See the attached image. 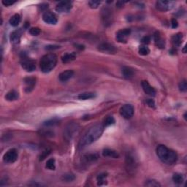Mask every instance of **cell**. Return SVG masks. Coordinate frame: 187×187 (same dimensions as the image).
I'll return each instance as SVG.
<instances>
[{
	"label": "cell",
	"instance_id": "cell-1",
	"mask_svg": "<svg viewBox=\"0 0 187 187\" xmlns=\"http://www.w3.org/2000/svg\"><path fill=\"white\" fill-rule=\"evenodd\" d=\"M104 127H105L102 124H96L89 128L79 142L78 148L83 149L86 148V146L92 144L93 142L97 140L103 133Z\"/></svg>",
	"mask_w": 187,
	"mask_h": 187
},
{
	"label": "cell",
	"instance_id": "cell-2",
	"mask_svg": "<svg viewBox=\"0 0 187 187\" xmlns=\"http://www.w3.org/2000/svg\"><path fill=\"white\" fill-rule=\"evenodd\" d=\"M156 154L159 159L166 165H173L177 162L178 156L176 153L165 145H159L156 148Z\"/></svg>",
	"mask_w": 187,
	"mask_h": 187
},
{
	"label": "cell",
	"instance_id": "cell-3",
	"mask_svg": "<svg viewBox=\"0 0 187 187\" xmlns=\"http://www.w3.org/2000/svg\"><path fill=\"white\" fill-rule=\"evenodd\" d=\"M57 64V56L54 53H48L43 56L39 63L41 71L44 73H50Z\"/></svg>",
	"mask_w": 187,
	"mask_h": 187
},
{
	"label": "cell",
	"instance_id": "cell-4",
	"mask_svg": "<svg viewBox=\"0 0 187 187\" xmlns=\"http://www.w3.org/2000/svg\"><path fill=\"white\" fill-rule=\"evenodd\" d=\"M79 130V125L76 123H69L64 129V135L66 140H71Z\"/></svg>",
	"mask_w": 187,
	"mask_h": 187
},
{
	"label": "cell",
	"instance_id": "cell-5",
	"mask_svg": "<svg viewBox=\"0 0 187 187\" xmlns=\"http://www.w3.org/2000/svg\"><path fill=\"white\" fill-rule=\"evenodd\" d=\"M175 4V2L172 1H158L156 3V8L159 11L165 12L172 10Z\"/></svg>",
	"mask_w": 187,
	"mask_h": 187
},
{
	"label": "cell",
	"instance_id": "cell-6",
	"mask_svg": "<svg viewBox=\"0 0 187 187\" xmlns=\"http://www.w3.org/2000/svg\"><path fill=\"white\" fill-rule=\"evenodd\" d=\"M18 159V152L15 148H11L8 150L3 156V161L5 163H14Z\"/></svg>",
	"mask_w": 187,
	"mask_h": 187
},
{
	"label": "cell",
	"instance_id": "cell-7",
	"mask_svg": "<svg viewBox=\"0 0 187 187\" xmlns=\"http://www.w3.org/2000/svg\"><path fill=\"white\" fill-rule=\"evenodd\" d=\"M21 66L27 72H33L36 69V63L33 59L23 57L21 60Z\"/></svg>",
	"mask_w": 187,
	"mask_h": 187
},
{
	"label": "cell",
	"instance_id": "cell-8",
	"mask_svg": "<svg viewBox=\"0 0 187 187\" xmlns=\"http://www.w3.org/2000/svg\"><path fill=\"white\" fill-rule=\"evenodd\" d=\"M134 107L131 105H124L120 108V114L126 119H129L134 115Z\"/></svg>",
	"mask_w": 187,
	"mask_h": 187
},
{
	"label": "cell",
	"instance_id": "cell-9",
	"mask_svg": "<svg viewBox=\"0 0 187 187\" xmlns=\"http://www.w3.org/2000/svg\"><path fill=\"white\" fill-rule=\"evenodd\" d=\"M73 8V2L62 1L59 2L56 7V10L59 12H67Z\"/></svg>",
	"mask_w": 187,
	"mask_h": 187
},
{
	"label": "cell",
	"instance_id": "cell-10",
	"mask_svg": "<svg viewBox=\"0 0 187 187\" xmlns=\"http://www.w3.org/2000/svg\"><path fill=\"white\" fill-rule=\"evenodd\" d=\"M131 30L129 29H124L119 30L116 34L117 41L121 43H126L127 42Z\"/></svg>",
	"mask_w": 187,
	"mask_h": 187
},
{
	"label": "cell",
	"instance_id": "cell-11",
	"mask_svg": "<svg viewBox=\"0 0 187 187\" xmlns=\"http://www.w3.org/2000/svg\"><path fill=\"white\" fill-rule=\"evenodd\" d=\"M102 12V19L104 25L106 26H108L110 24H112L113 15L110 10H109L108 8H104Z\"/></svg>",
	"mask_w": 187,
	"mask_h": 187
},
{
	"label": "cell",
	"instance_id": "cell-12",
	"mask_svg": "<svg viewBox=\"0 0 187 187\" xmlns=\"http://www.w3.org/2000/svg\"><path fill=\"white\" fill-rule=\"evenodd\" d=\"M42 20L48 24H56L58 21L55 14L50 11H47L43 14Z\"/></svg>",
	"mask_w": 187,
	"mask_h": 187
},
{
	"label": "cell",
	"instance_id": "cell-13",
	"mask_svg": "<svg viewBox=\"0 0 187 187\" xmlns=\"http://www.w3.org/2000/svg\"><path fill=\"white\" fill-rule=\"evenodd\" d=\"M99 51L103 53H114L116 52V49L113 45L109 44L107 42H103L102 44H100L98 46Z\"/></svg>",
	"mask_w": 187,
	"mask_h": 187
},
{
	"label": "cell",
	"instance_id": "cell-14",
	"mask_svg": "<svg viewBox=\"0 0 187 187\" xmlns=\"http://www.w3.org/2000/svg\"><path fill=\"white\" fill-rule=\"evenodd\" d=\"M141 85L142 87H143V91H144V92L146 93V94L151 97L155 96L156 93V90L154 87H152V86L148 83V81H146V80H143L141 83Z\"/></svg>",
	"mask_w": 187,
	"mask_h": 187
},
{
	"label": "cell",
	"instance_id": "cell-15",
	"mask_svg": "<svg viewBox=\"0 0 187 187\" xmlns=\"http://www.w3.org/2000/svg\"><path fill=\"white\" fill-rule=\"evenodd\" d=\"M74 75V72L73 70H66V71L62 72L59 76V79L61 82H66L69 80Z\"/></svg>",
	"mask_w": 187,
	"mask_h": 187
},
{
	"label": "cell",
	"instance_id": "cell-16",
	"mask_svg": "<svg viewBox=\"0 0 187 187\" xmlns=\"http://www.w3.org/2000/svg\"><path fill=\"white\" fill-rule=\"evenodd\" d=\"M24 83L26 84V91L30 92L35 87L36 84V79L35 78H26L23 80Z\"/></svg>",
	"mask_w": 187,
	"mask_h": 187
},
{
	"label": "cell",
	"instance_id": "cell-17",
	"mask_svg": "<svg viewBox=\"0 0 187 187\" xmlns=\"http://www.w3.org/2000/svg\"><path fill=\"white\" fill-rule=\"evenodd\" d=\"M102 156H105V157L114 158V159H118L120 156L119 154L116 151L110 148L104 149L103 151H102Z\"/></svg>",
	"mask_w": 187,
	"mask_h": 187
},
{
	"label": "cell",
	"instance_id": "cell-18",
	"mask_svg": "<svg viewBox=\"0 0 187 187\" xmlns=\"http://www.w3.org/2000/svg\"><path fill=\"white\" fill-rule=\"evenodd\" d=\"M154 42H155V44H156V46H157V48H161V49L165 48V41L163 40V39L162 38L159 32H156V33L154 34Z\"/></svg>",
	"mask_w": 187,
	"mask_h": 187
},
{
	"label": "cell",
	"instance_id": "cell-19",
	"mask_svg": "<svg viewBox=\"0 0 187 187\" xmlns=\"http://www.w3.org/2000/svg\"><path fill=\"white\" fill-rule=\"evenodd\" d=\"M21 35H22V32L21 29L15 30V31L12 32L10 35V40L12 43H15L17 44L20 42V39H21Z\"/></svg>",
	"mask_w": 187,
	"mask_h": 187
},
{
	"label": "cell",
	"instance_id": "cell-20",
	"mask_svg": "<svg viewBox=\"0 0 187 187\" xmlns=\"http://www.w3.org/2000/svg\"><path fill=\"white\" fill-rule=\"evenodd\" d=\"M75 59H76V53H75V52H73V53H65V54L62 57V61L63 63L66 64V63L73 62Z\"/></svg>",
	"mask_w": 187,
	"mask_h": 187
},
{
	"label": "cell",
	"instance_id": "cell-21",
	"mask_svg": "<svg viewBox=\"0 0 187 187\" xmlns=\"http://www.w3.org/2000/svg\"><path fill=\"white\" fill-rule=\"evenodd\" d=\"M183 41V35L181 33L176 34L172 37V42L174 46L179 47Z\"/></svg>",
	"mask_w": 187,
	"mask_h": 187
},
{
	"label": "cell",
	"instance_id": "cell-22",
	"mask_svg": "<svg viewBox=\"0 0 187 187\" xmlns=\"http://www.w3.org/2000/svg\"><path fill=\"white\" fill-rule=\"evenodd\" d=\"M19 93L17 91H15V90H11L5 96V99H6L8 101H15V100H17L19 99Z\"/></svg>",
	"mask_w": 187,
	"mask_h": 187
},
{
	"label": "cell",
	"instance_id": "cell-23",
	"mask_svg": "<svg viewBox=\"0 0 187 187\" xmlns=\"http://www.w3.org/2000/svg\"><path fill=\"white\" fill-rule=\"evenodd\" d=\"M122 74H123L125 78L129 79L132 78L133 75H134V70L131 69L130 67H128V66H124L122 68Z\"/></svg>",
	"mask_w": 187,
	"mask_h": 187
},
{
	"label": "cell",
	"instance_id": "cell-24",
	"mask_svg": "<svg viewBox=\"0 0 187 187\" xmlns=\"http://www.w3.org/2000/svg\"><path fill=\"white\" fill-rule=\"evenodd\" d=\"M21 15L19 14H15L14 15H12L11 19H10V24L13 27H16L19 25V23H21Z\"/></svg>",
	"mask_w": 187,
	"mask_h": 187
},
{
	"label": "cell",
	"instance_id": "cell-25",
	"mask_svg": "<svg viewBox=\"0 0 187 187\" xmlns=\"http://www.w3.org/2000/svg\"><path fill=\"white\" fill-rule=\"evenodd\" d=\"M96 94L93 92H83L78 95V99L80 100H87L94 98Z\"/></svg>",
	"mask_w": 187,
	"mask_h": 187
},
{
	"label": "cell",
	"instance_id": "cell-26",
	"mask_svg": "<svg viewBox=\"0 0 187 187\" xmlns=\"http://www.w3.org/2000/svg\"><path fill=\"white\" fill-rule=\"evenodd\" d=\"M59 122H60V119L59 118H51V119L48 120V121H45L43 125L46 126V127H52V126H56L57 124H59Z\"/></svg>",
	"mask_w": 187,
	"mask_h": 187
},
{
	"label": "cell",
	"instance_id": "cell-27",
	"mask_svg": "<svg viewBox=\"0 0 187 187\" xmlns=\"http://www.w3.org/2000/svg\"><path fill=\"white\" fill-rule=\"evenodd\" d=\"M172 181H173V182L175 183V184H178V185L181 184V183H183V175L179 173L174 174L173 176H172Z\"/></svg>",
	"mask_w": 187,
	"mask_h": 187
},
{
	"label": "cell",
	"instance_id": "cell-28",
	"mask_svg": "<svg viewBox=\"0 0 187 187\" xmlns=\"http://www.w3.org/2000/svg\"><path fill=\"white\" fill-rule=\"evenodd\" d=\"M106 177H107V174H105V173L100 174V175L97 176V179L98 186H102V185L105 184L106 182V180H105Z\"/></svg>",
	"mask_w": 187,
	"mask_h": 187
},
{
	"label": "cell",
	"instance_id": "cell-29",
	"mask_svg": "<svg viewBox=\"0 0 187 187\" xmlns=\"http://www.w3.org/2000/svg\"><path fill=\"white\" fill-rule=\"evenodd\" d=\"M127 165H128V169L129 168H134V165H135V160L134 159V157L132 156L129 155L127 157Z\"/></svg>",
	"mask_w": 187,
	"mask_h": 187
},
{
	"label": "cell",
	"instance_id": "cell-30",
	"mask_svg": "<svg viewBox=\"0 0 187 187\" xmlns=\"http://www.w3.org/2000/svg\"><path fill=\"white\" fill-rule=\"evenodd\" d=\"M115 121L114 118H113V116H107L105 118V120H104V127H108V126H110L112 124H114Z\"/></svg>",
	"mask_w": 187,
	"mask_h": 187
},
{
	"label": "cell",
	"instance_id": "cell-31",
	"mask_svg": "<svg viewBox=\"0 0 187 187\" xmlns=\"http://www.w3.org/2000/svg\"><path fill=\"white\" fill-rule=\"evenodd\" d=\"M46 168L50 170H54L56 168L55 160L53 159H50L47 161Z\"/></svg>",
	"mask_w": 187,
	"mask_h": 187
},
{
	"label": "cell",
	"instance_id": "cell-32",
	"mask_svg": "<svg viewBox=\"0 0 187 187\" xmlns=\"http://www.w3.org/2000/svg\"><path fill=\"white\" fill-rule=\"evenodd\" d=\"M145 186L149 187H160L161 184L158 181H154V180H149V181H147L145 182Z\"/></svg>",
	"mask_w": 187,
	"mask_h": 187
},
{
	"label": "cell",
	"instance_id": "cell-33",
	"mask_svg": "<svg viewBox=\"0 0 187 187\" xmlns=\"http://www.w3.org/2000/svg\"><path fill=\"white\" fill-rule=\"evenodd\" d=\"M84 158H85L86 163L92 162L98 159V156L97 154H89V155H86Z\"/></svg>",
	"mask_w": 187,
	"mask_h": 187
},
{
	"label": "cell",
	"instance_id": "cell-34",
	"mask_svg": "<svg viewBox=\"0 0 187 187\" xmlns=\"http://www.w3.org/2000/svg\"><path fill=\"white\" fill-rule=\"evenodd\" d=\"M149 53H150V50H149V48H148V47H146L145 46L140 47L139 53L140 55L146 56V55H148Z\"/></svg>",
	"mask_w": 187,
	"mask_h": 187
},
{
	"label": "cell",
	"instance_id": "cell-35",
	"mask_svg": "<svg viewBox=\"0 0 187 187\" xmlns=\"http://www.w3.org/2000/svg\"><path fill=\"white\" fill-rule=\"evenodd\" d=\"M75 178V175L73 174H66V175L62 176V180L66 182H71V181H74Z\"/></svg>",
	"mask_w": 187,
	"mask_h": 187
},
{
	"label": "cell",
	"instance_id": "cell-36",
	"mask_svg": "<svg viewBox=\"0 0 187 187\" xmlns=\"http://www.w3.org/2000/svg\"><path fill=\"white\" fill-rule=\"evenodd\" d=\"M179 89L182 92H186L187 90V83L186 80H183L179 83Z\"/></svg>",
	"mask_w": 187,
	"mask_h": 187
},
{
	"label": "cell",
	"instance_id": "cell-37",
	"mask_svg": "<svg viewBox=\"0 0 187 187\" xmlns=\"http://www.w3.org/2000/svg\"><path fill=\"white\" fill-rule=\"evenodd\" d=\"M50 154H51V149H46L44 151L42 152L40 156H39V161H43Z\"/></svg>",
	"mask_w": 187,
	"mask_h": 187
},
{
	"label": "cell",
	"instance_id": "cell-38",
	"mask_svg": "<svg viewBox=\"0 0 187 187\" xmlns=\"http://www.w3.org/2000/svg\"><path fill=\"white\" fill-rule=\"evenodd\" d=\"M100 3H101V2L100 1H93V0H92V1L89 2V5L91 8L96 9L100 6Z\"/></svg>",
	"mask_w": 187,
	"mask_h": 187
},
{
	"label": "cell",
	"instance_id": "cell-39",
	"mask_svg": "<svg viewBox=\"0 0 187 187\" xmlns=\"http://www.w3.org/2000/svg\"><path fill=\"white\" fill-rule=\"evenodd\" d=\"M40 29L38 27H32L30 29L29 33L33 36H37L40 34Z\"/></svg>",
	"mask_w": 187,
	"mask_h": 187
},
{
	"label": "cell",
	"instance_id": "cell-40",
	"mask_svg": "<svg viewBox=\"0 0 187 187\" xmlns=\"http://www.w3.org/2000/svg\"><path fill=\"white\" fill-rule=\"evenodd\" d=\"M16 1L15 0H3L2 1V4L5 5V6H10V5H13L14 3H15Z\"/></svg>",
	"mask_w": 187,
	"mask_h": 187
},
{
	"label": "cell",
	"instance_id": "cell-41",
	"mask_svg": "<svg viewBox=\"0 0 187 187\" xmlns=\"http://www.w3.org/2000/svg\"><path fill=\"white\" fill-rule=\"evenodd\" d=\"M150 41H151V38H150V37H148V36H145V37H143L141 39V42L145 45L148 44V43L150 42Z\"/></svg>",
	"mask_w": 187,
	"mask_h": 187
},
{
	"label": "cell",
	"instance_id": "cell-42",
	"mask_svg": "<svg viewBox=\"0 0 187 187\" xmlns=\"http://www.w3.org/2000/svg\"><path fill=\"white\" fill-rule=\"evenodd\" d=\"M146 103L149 107H155V103H154V101L153 100H151V99H148V100H146Z\"/></svg>",
	"mask_w": 187,
	"mask_h": 187
},
{
	"label": "cell",
	"instance_id": "cell-43",
	"mask_svg": "<svg viewBox=\"0 0 187 187\" xmlns=\"http://www.w3.org/2000/svg\"><path fill=\"white\" fill-rule=\"evenodd\" d=\"M171 26L173 29L177 28L178 26V23L177 20H176L175 19H172L171 20Z\"/></svg>",
	"mask_w": 187,
	"mask_h": 187
},
{
	"label": "cell",
	"instance_id": "cell-44",
	"mask_svg": "<svg viewBox=\"0 0 187 187\" xmlns=\"http://www.w3.org/2000/svg\"><path fill=\"white\" fill-rule=\"evenodd\" d=\"M58 48H59V46H46V49L48 50V51H52V50L58 49Z\"/></svg>",
	"mask_w": 187,
	"mask_h": 187
},
{
	"label": "cell",
	"instance_id": "cell-45",
	"mask_svg": "<svg viewBox=\"0 0 187 187\" xmlns=\"http://www.w3.org/2000/svg\"><path fill=\"white\" fill-rule=\"evenodd\" d=\"M123 5H124L123 2H117V4H116V5L118 7H122L123 6Z\"/></svg>",
	"mask_w": 187,
	"mask_h": 187
}]
</instances>
